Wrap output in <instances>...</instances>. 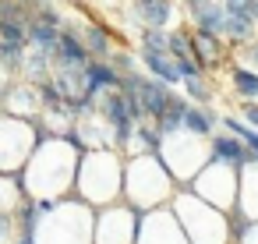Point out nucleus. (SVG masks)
<instances>
[{
	"label": "nucleus",
	"mask_w": 258,
	"mask_h": 244,
	"mask_svg": "<svg viewBox=\"0 0 258 244\" xmlns=\"http://www.w3.org/2000/svg\"><path fill=\"white\" fill-rule=\"evenodd\" d=\"M177 180L166 170V163L159 159V152H138V156H124V202L149 212L156 205H170V198L177 195Z\"/></svg>",
	"instance_id": "nucleus-1"
},
{
	"label": "nucleus",
	"mask_w": 258,
	"mask_h": 244,
	"mask_svg": "<svg viewBox=\"0 0 258 244\" xmlns=\"http://www.w3.org/2000/svg\"><path fill=\"white\" fill-rule=\"evenodd\" d=\"M75 195H82L89 205H110L124 198V152L113 145L85 149L75 177Z\"/></svg>",
	"instance_id": "nucleus-2"
},
{
	"label": "nucleus",
	"mask_w": 258,
	"mask_h": 244,
	"mask_svg": "<svg viewBox=\"0 0 258 244\" xmlns=\"http://www.w3.org/2000/svg\"><path fill=\"white\" fill-rule=\"evenodd\" d=\"M170 209L177 212L191 244H233L230 240V212L198 198L187 184L177 188V195L170 198Z\"/></svg>",
	"instance_id": "nucleus-3"
},
{
	"label": "nucleus",
	"mask_w": 258,
	"mask_h": 244,
	"mask_svg": "<svg viewBox=\"0 0 258 244\" xmlns=\"http://www.w3.org/2000/svg\"><path fill=\"white\" fill-rule=\"evenodd\" d=\"M96 230V205H89L82 195H64L53 212L39 219L36 244H92Z\"/></svg>",
	"instance_id": "nucleus-4"
},
{
	"label": "nucleus",
	"mask_w": 258,
	"mask_h": 244,
	"mask_svg": "<svg viewBox=\"0 0 258 244\" xmlns=\"http://www.w3.org/2000/svg\"><path fill=\"white\" fill-rule=\"evenodd\" d=\"M159 159L166 163V170L173 173V180L184 188L209 163V138L205 135H191V131L166 135L163 138V149H159Z\"/></svg>",
	"instance_id": "nucleus-5"
},
{
	"label": "nucleus",
	"mask_w": 258,
	"mask_h": 244,
	"mask_svg": "<svg viewBox=\"0 0 258 244\" xmlns=\"http://www.w3.org/2000/svg\"><path fill=\"white\" fill-rule=\"evenodd\" d=\"M39 142L36 120L8 113L0 106V173H18Z\"/></svg>",
	"instance_id": "nucleus-6"
},
{
	"label": "nucleus",
	"mask_w": 258,
	"mask_h": 244,
	"mask_svg": "<svg viewBox=\"0 0 258 244\" xmlns=\"http://www.w3.org/2000/svg\"><path fill=\"white\" fill-rule=\"evenodd\" d=\"M198 198H205V202H212V205H219V209H233L237 205V191H240V170H233V166H226V163H219V159H209L195 177H191V184H187Z\"/></svg>",
	"instance_id": "nucleus-7"
},
{
	"label": "nucleus",
	"mask_w": 258,
	"mask_h": 244,
	"mask_svg": "<svg viewBox=\"0 0 258 244\" xmlns=\"http://www.w3.org/2000/svg\"><path fill=\"white\" fill-rule=\"evenodd\" d=\"M142 209L120 202L99 205L96 209V230H92V244H135L138 237V223H142Z\"/></svg>",
	"instance_id": "nucleus-8"
},
{
	"label": "nucleus",
	"mask_w": 258,
	"mask_h": 244,
	"mask_svg": "<svg viewBox=\"0 0 258 244\" xmlns=\"http://www.w3.org/2000/svg\"><path fill=\"white\" fill-rule=\"evenodd\" d=\"M135 244H191V240H187L177 212L170 205H156V209H149L142 216Z\"/></svg>",
	"instance_id": "nucleus-9"
},
{
	"label": "nucleus",
	"mask_w": 258,
	"mask_h": 244,
	"mask_svg": "<svg viewBox=\"0 0 258 244\" xmlns=\"http://www.w3.org/2000/svg\"><path fill=\"white\" fill-rule=\"evenodd\" d=\"M191 46H195V60L205 68V75L226 68L233 60V46L219 36V32H202V29H191Z\"/></svg>",
	"instance_id": "nucleus-10"
},
{
	"label": "nucleus",
	"mask_w": 258,
	"mask_h": 244,
	"mask_svg": "<svg viewBox=\"0 0 258 244\" xmlns=\"http://www.w3.org/2000/svg\"><path fill=\"white\" fill-rule=\"evenodd\" d=\"M0 106H4L8 113H18V117H29V120H39L43 113V99H39V82H29V78H15L11 89L4 92V99H0Z\"/></svg>",
	"instance_id": "nucleus-11"
},
{
	"label": "nucleus",
	"mask_w": 258,
	"mask_h": 244,
	"mask_svg": "<svg viewBox=\"0 0 258 244\" xmlns=\"http://www.w3.org/2000/svg\"><path fill=\"white\" fill-rule=\"evenodd\" d=\"M209 159H219V163H226V166H233V170H244V166L254 163V159H251V149H247L233 131H226V128H219V131L209 135Z\"/></svg>",
	"instance_id": "nucleus-12"
},
{
	"label": "nucleus",
	"mask_w": 258,
	"mask_h": 244,
	"mask_svg": "<svg viewBox=\"0 0 258 244\" xmlns=\"http://www.w3.org/2000/svg\"><path fill=\"white\" fill-rule=\"evenodd\" d=\"M131 15L142 29H173L177 0H131Z\"/></svg>",
	"instance_id": "nucleus-13"
},
{
	"label": "nucleus",
	"mask_w": 258,
	"mask_h": 244,
	"mask_svg": "<svg viewBox=\"0 0 258 244\" xmlns=\"http://www.w3.org/2000/svg\"><path fill=\"white\" fill-rule=\"evenodd\" d=\"M138 64H142L145 75H152V78H159V82H166V85H173V89L184 82L180 64H177L173 53H156V50H142V46H138Z\"/></svg>",
	"instance_id": "nucleus-14"
},
{
	"label": "nucleus",
	"mask_w": 258,
	"mask_h": 244,
	"mask_svg": "<svg viewBox=\"0 0 258 244\" xmlns=\"http://www.w3.org/2000/svg\"><path fill=\"white\" fill-rule=\"evenodd\" d=\"M82 39H85V46H89V57H92V60H110V57L120 50V43H117L113 29H110V25H103V22H89V25H82Z\"/></svg>",
	"instance_id": "nucleus-15"
},
{
	"label": "nucleus",
	"mask_w": 258,
	"mask_h": 244,
	"mask_svg": "<svg viewBox=\"0 0 258 244\" xmlns=\"http://www.w3.org/2000/svg\"><path fill=\"white\" fill-rule=\"evenodd\" d=\"M92 57H89V46L82 39V29L75 25H64L60 29V46H57V60L53 64H68V68H85Z\"/></svg>",
	"instance_id": "nucleus-16"
},
{
	"label": "nucleus",
	"mask_w": 258,
	"mask_h": 244,
	"mask_svg": "<svg viewBox=\"0 0 258 244\" xmlns=\"http://www.w3.org/2000/svg\"><path fill=\"white\" fill-rule=\"evenodd\" d=\"M85 75H89V99L96 103L106 89H120V71L113 68V60H89L85 64Z\"/></svg>",
	"instance_id": "nucleus-17"
},
{
	"label": "nucleus",
	"mask_w": 258,
	"mask_h": 244,
	"mask_svg": "<svg viewBox=\"0 0 258 244\" xmlns=\"http://www.w3.org/2000/svg\"><path fill=\"white\" fill-rule=\"evenodd\" d=\"M219 120H223V113H216V106L212 103H187V110H184V131H191V135H212V131H219Z\"/></svg>",
	"instance_id": "nucleus-18"
},
{
	"label": "nucleus",
	"mask_w": 258,
	"mask_h": 244,
	"mask_svg": "<svg viewBox=\"0 0 258 244\" xmlns=\"http://www.w3.org/2000/svg\"><path fill=\"white\" fill-rule=\"evenodd\" d=\"M258 36V22L251 18V15H244V11H226V22H223V39L237 50V46H244L247 39H254Z\"/></svg>",
	"instance_id": "nucleus-19"
},
{
	"label": "nucleus",
	"mask_w": 258,
	"mask_h": 244,
	"mask_svg": "<svg viewBox=\"0 0 258 244\" xmlns=\"http://www.w3.org/2000/svg\"><path fill=\"white\" fill-rule=\"evenodd\" d=\"M226 82H230L237 99H258V71L254 68H244L240 60H230L226 64Z\"/></svg>",
	"instance_id": "nucleus-20"
},
{
	"label": "nucleus",
	"mask_w": 258,
	"mask_h": 244,
	"mask_svg": "<svg viewBox=\"0 0 258 244\" xmlns=\"http://www.w3.org/2000/svg\"><path fill=\"white\" fill-rule=\"evenodd\" d=\"M29 46H36V50L50 53V57L57 60V46H60V25H50V22H43V18H36V15H32V22H29Z\"/></svg>",
	"instance_id": "nucleus-21"
},
{
	"label": "nucleus",
	"mask_w": 258,
	"mask_h": 244,
	"mask_svg": "<svg viewBox=\"0 0 258 244\" xmlns=\"http://www.w3.org/2000/svg\"><path fill=\"white\" fill-rule=\"evenodd\" d=\"M233 209H240L251 219H258V163L240 170V191H237V205Z\"/></svg>",
	"instance_id": "nucleus-22"
},
{
	"label": "nucleus",
	"mask_w": 258,
	"mask_h": 244,
	"mask_svg": "<svg viewBox=\"0 0 258 244\" xmlns=\"http://www.w3.org/2000/svg\"><path fill=\"white\" fill-rule=\"evenodd\" d=\"M159 149H163V135H159V128H156L152 120H138V124H135V135H131V142H127V149H124V156L159 152Z\"/></svg>",
	"instance_id": "nucleus-23"
},
{
	"label": "nucleus",
	"mask_w": 258,
	"mask_h": 244,
	"mask_svg": "<svg viewBox=\"0 0 258 244\" xmlns=\"http://www.w3.org/2000/svg\"><path fill=\"white\" fill-rule=\"evenodd\" d=\"M187 103H191V99H187L184 92H177V96L170 99V106H166V110H163V113L152 120V124L159 128V135H163V138H166V135L184 131V110H187Z\"/></svg>",
	"instance_id": "nucleus-24"
},
{
	"label": "nucleus",
	"mask_w": 258,
	"mask_h": 244,
	"mask_svg": "<svg viewBox=\"0 0 258 244\" xmlns=\"http://www.w3.org/2000/svg\"><path fill=\"white\" fill-rule=\"evenodd\" d=\"M22 78H29V82H43V78H50L53 75V57L50 53H43V50H36V46H29V53H25V60H22V71H18Z\"/></svg>",
	"instance_id": "nucleus-25"
},
{
	"label": "nucleus",
	"mask_w": 258,
	"mask_h": 244,
	"mask_svg": "<svg viewBox=\"0 0 258 244\" xmlns=\"http://www.w3.org/2000/svg\"><path fill=\"white\" fill-rule=\"evenodd\" d=\"M180 89H184V96L191 103H212L216 99V82L209 75H191V78L180 82Z\"/></svg>",
	"instance_id": "nucleus-26"
},
{
	"label": "nucleus",
	"mask_w": 258,
	"mask_h": 244,
	"mask_svg": "<svg viewBox=\"0 0 258 244\" xmlns=\"http://www.w3.org/2000/svg\"><path fill=\"white\" fill-rule=\"evenodd\" d=\"M29 53V43H15V39H0V64H4L8 71H22V60Z\"/></svg>",
	"instance_id": "nucleus-27"
},
{
	"label": "nucleus",
	"mask_w": 258,
	"mask_h": 244,
	"mask_svg": "<svg viewBox=\"0 0 258 244\" xmlns=\"http://www.w3.org/2000/svg\"><path fill=\"white\" fill-rule=\"evenodd\" d=\"M138 46L142 50H156V53H170V29H142L138 32Z\"/></svg>",
	"instance_id": "nucleus-28"
},
{
	"label": "nucleus",
	"mask_w": 258,
	"mask_h": 244,
	"mask_svg": "<svg viewBox=\"0 0 258 244\" xmlns=\"http://www.w3.org/2000/svg\"><path fill=\"white\" fill-rule=\"evenodd\" d=\"M110 60H113V68H117L120 75H127V71H138V68H142V64H138V50H124V46H120Z\"/></svg>",
	"instance_id": "nucleus-29"
},
{
	"label": "nucleus",
	"mask_w": 258,
	"mask_h": 244,
	"mask_svg": "<svg viewBox=\"0 0 258 244\" xmlns=\"http://www.w3.org/2000/svg\"><path fill=\"white\" fill-rule=\"evenodd\" d=\"M254 219L247 216V212H240V209H230V240L237 244L244 233H247V226H251Z\"/></svg>",
	"instance_id": "nucleus-30"
},
{
	"label": "nucleus",
	"mask_w": 258,
	"mask_h": 244,
	"mask_svg": "<svg viewBox=\"0 0 258 244\" xmlns=\"http://www.w3.org/2000/svg\"><path fill=\"white\" fill-rule=\"evenodd\" d=\"M233 60H240L244 68H254V71H258V36L247 39L244 46H237V50H233Z\"/></svg>",
	"instance_id": "nucleus-31"
},
{
	"label": "nucleus",
	"mask_w": 258,
	"mask_h": 244,
	"mask_svg": "<svg viewBox=\"0 0 258 244\" xmlns=\"http://www.w3.org/2000/svg\"><path fill=\"white\" fill-rule=\"evenodd\" d=\"M18 237V219L15 212H0V244H11Z\"/></svg>",
	"instance_id": "nucleus-32"
},
{
	"label": "nucleus",
	"mask_w": 258,
	"mask_h": 244,
	"mask_svg": "<svg viewBox=\"0 0 258 244\" xmlns=\"http://www.w3.org/2000/svg\"><path fill=\"white\" fill-rule=\"evenodd\" d=\"M237 110H240V117H244L251 128H258V99H240Z\"/></svg>",
	"instance_id": "nucleus-33"
},
{
	"label": "nucleus",
	"mask_w": 258,
	"mask_h": 244,
	"mask_svg": "<svg viewBox=\"0 0 258 244\" xmlns=\"http://www.w3.org/2000/svg\"><path fill=\"white\" fill-rule=\"evenodd\" d=\"M223 4H226V11H251V0H223Z\"/></svg>",
	"instance_id": "nucleus-34"
},
{
	"label": "nucleus",
	"mask_w": 258,
	"mask_h": 244,
	"mask_svg": "<svg viewBox=\"0 0 258 244\" xmlns=\"http://www.w3.org/2000/svg\"><path fill=\"white\" fill-rule=\"evenodd\" d=\"M237 244H258V219H254V223L247 226V233H244V237H240Z\"/></svg>",
	"instance_id": "nucleus-35"
},
{
	"label": "nucleus",
	"mask_w": 258,
	"mask_h": 244,
	"mask_svg": "<svg viewBox=\"0 0 258 244\" xmlns=\"http://www.w3.org/2000/svg\"><path fill=\"white\" fill-rule=\"evenodd\" d=\"M11 244H36V237H29V233H18Z\"/></svg>",
	"instance_id": "nucleus-36"
},
{
	"label": "nucleus",
	"mask_w": 258,
	"mask_h": 244,
	"mask_svg": "<svg viewBox=\"0 0 258 244\" xmlns=\"http://www.w3.org/2000/svg\"><path fill=\"white\" fill-rule=\"evenodd\" d=\"M247 15H251V18L258 22V0H251V11H247Z\"/></svg>",
	"instance_id": "nucleus-37"
},
{
	"label": "nucleus",
	"mask_w": 258,
	"mask_h": 244,
	"mask_svg": "<svg viewBox=\"0 0 258 244\" xmlns=\"http://www.w3.org/2000/svg\"><path fill=\"white\" fill-rule=\"evenodd\" d=\"M68 4H75V8H78V4H82V0H68Z\"/></svg>",
	"instance_id": "nucleus-38"
}]
</instances>
